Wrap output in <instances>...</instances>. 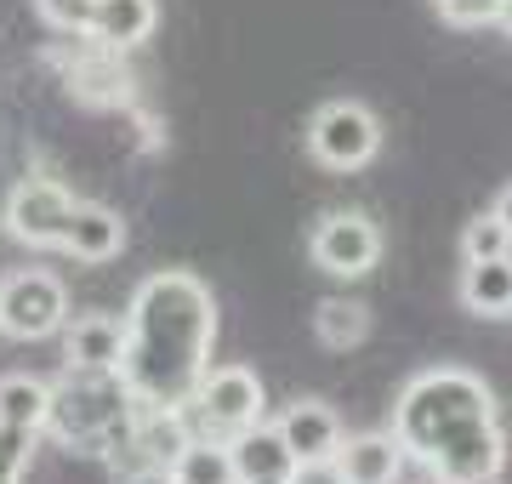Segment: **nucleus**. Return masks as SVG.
<instances>
[{
    "label": "nucleus",
    "mask_w": 512,
    "mask_h": 484,
    "mask_svg": "<svg viewBox=\"0 0 512 484\" xmlns=\"http://www.w3.org/2000/svg\"><path fill=\"white\" fill-rule=\"evenodd\" d=\"M262 405H268V393L256 382V371L245 365H217V371H205L200 393H194V410H200V433L205 439H234V433L256 428L262 422Z\"/></svg>",
    "instance_id": "nucleus-4"
},
{
    "label": "nucleus",
    "mask_w": 512,
    "mask_h": 484,
    "mask_svg": "<svg viewBox=\"0 0 512 484\" xmlns=\"http://www.w3.org/2000/svg\"><path fill=\"white\" fill-rule=\"evenodd\" d=\"M63 251L80 262H109L126 251V223H120V211H109V205H74L69 217V234H63Z\"/></svg>",
    "instance_id": "nucleus-12"
},
{
    "label": "nucleus",
    "mask_w": 512,
    "mask_h": 484,
    "mask_svg": "<svg viewBox=\"0 0 512 484\" xmlns=\"http://www.w3.org/2000/svg\"><path fill=\"white\" fill-rule=\"evenodd\" d=\"M74 194L52 177H23L12 194H6V228L18 245H35V251H52L63 245L69 234V217H74Z\"/></svg>",
    "instance_id": "nucleus-6"
},
{
    "label": "nucleus",
    "mask_w": 512,
    "mask_h": 484,
    "mask_svg": "<svg viewBox=\"0 0 512 484\" xmlns=\"http://www.w3.org/2000/svg\"><path fill=\"white\" fill-rule=\"evenodd\" d=\"M308 149L330 171H359L382 149V126H376V114L365 103H325L308 126Z\"/></svg>",
    "instance_id": "nucleus-5"
},
{
    "label": "nucleus",
    "mask_w": 512,
    "mask_h": 484,
    "mask_svg": "<svg viewBox=\"0 0 512 484\" xmlns=\"http://www.w3.org/2000/svg\"><path fill=\"white\" fill-rule=\"evenodd\" d=\"M461 251L467 262H490V257H512V228L495 217V211H478L467 234H461Z\"/></svg>",
    "instance_id": "nucleus-20"
},
{
    "label": "nucleus",
    "mask_w": 512,
    "mask_h": 484,
    "mask_svg": "<svg viewBox=\"0 0 512 484\" xmlns=\"http://www.w3.org/2000/svg\"><path fill=\"white\" fill-rule=\"evenodd\" d=\"M35 12L52 23V29H63V35H86L97 0H35Z\"/></svg>",
    "instance_id": "nucleus-23"
},
{
    "label": "nucleus",
    "mask_w": 512,
    "mask_h": 484,
    "mask_svg": "<svg viewBox=\"0 0 512 484\" xmlns=\"http://www.w3.org/2000/svg\"><path fill=\"white\" fill-rule=\"evenodd\" d=\"M336 467L348 484H393L404 467V445L393 433H359V439H342Z\"/></svg>",
    "instance_id": "nucleus-13"
},
{
    "label": "nucleus",
    "mask_w": 512,
    "mask_h": 484,
    "mask_svg": "<svg viewBox=\"0 0 512 484\" xmlns=\"http://www.w3.org/2000/svg\"><path fill=\"white\" fill-rule=\"evenodd\" d=\"M35 456V428H6L0 422V484H23Z\"/></svg>",
    "instance_id": "nucleus-21"
},
{
    "label": "nucleus",
    "mask_w": 512,
    "mask_h": 484,
    "mask_svg": "<svg viewBox=\"0 0 512 484\" xmlns=\"http://www.w3.org/2000/svg\"><path fill=\"white\" fill-rule=\"evenodd\" d=\"M461 302L478 319H512V257L467 262L461 268Z\"/></svg>",
    "instance_id": "nucleus-15"
},
{
    "label": "nucleus",
    "mask_w": 512,
    "mask_h": 484,
    "mask_svg": "<svg viewBox=\"0 0 512 484\" xmlns=\"http://www.w3.org/2000/svg\"><path fill=\"white\" fill-rule=\"evenodd\" d=\"M291 484H348V479H342V467H336V456H330V462H296Z\"/></svg>",
    "instance_id": "nucleus-24"
},
{
    "label": "nucleus",
    "mask_w": 512,
    "mask_h": 484,
    "mask_svg": "<svg viewBox=\"0 0 512 484\" xmlns=\"http://www.w3.org/2000/svg\"><path fill=\"white\" fill-rule=\"evenodd\" d=\"M501 29H507V35H512V0H507V12H501Z\"/></svg>",
    "instance_id": "nucleus-27"
},
{
    "label": "nucleus",
    "mask_w": 512,
    "mask_h": 484,
    "mask_svg": "<svg viewBox=\"0 0 512 484\" xmlns=\"http://www.w3.org/2000/svg\"><path fill=\"white\" fill-rule=\"evenodd\" d=\"M490 484H495V479H490Z\"/></svg>",
    "instance_id": "nucleus-28"
},
{
    "label": "nucleus",
    "mask_w": 512,
    "mask_h": 484,
    "mask_svg": "<svg viewBox=\"0 0 512 484\" xmlns=\"http://www.w3.org/2000/svg\"><path fill=\"white\" fill-rule=\"evenodd\" d=\"M376 257H382V234H376L370 217H359V211H330V217H319V228H313V262L325 274L359 280V274L376 268Z\"/></svg>",
    "instance_id": "nucleus-8"
},
{
    "label": "nucleus",
    "mask_w": 512,
    "mask_h": 484,
    "mask_svg": "<svg viewBox=\"0 0 512 484\" xmlns=\"http://www.w3.org/2000/svg\"><path fill=\"white\" fill-rule=\"evenodd\" d=\"M313 336L325 342L330 354H348L370 336V308L365 302H348V297H325L319 314H313Z\"/></svg>",
    "instance_id": "nucleus-18"
},
{
    "label": "nucleus",
    "mask_w": 512,
    "mask_h": 484,
    "mask_svg": "<svg viewBox=\"0 0 512 484\" xmlns=\"http://www.w3.org/2000/svg\"><path fill=\"white\" fill-rule=\"evenodd\" d=\"M217 348V302L194 274L165 268L131 291L126 348H120V382L131 405L183 410L194 405Z\"/></svg>",
    "instance_id": "nucleus-1"
},
{
    "label": "nucleus",
    "mask_w": 512,
    "mask_h": 484,
    "mask_svg": "<svg viewBox=\"0 0 512 484\" xmlns=\"http://www.w3.org/2000/svg\"><path fill=\"white\" fill-rule=\"evenodd\" d=\"M274 428H279V439H285V450H291L296 462H330V456L342 450V422H336V410L319 405V399H296Z\"/></svg>",
    "instance_id": "nucleus-9"
},
{
    "label": "nucleus",
    "mask_w": 512,
    "mask_h": 484,
    "mask_svg": "<svg viewBox=\"0 0 512 484\" xmlns=\"http://www.w3.org/2000/svg\"><path fill=\"white\" fill-rule=\"evenodd\" d=\"M120 348H126V319L114 314H86L69 325L63 359L80 371H120Z\"/></svg>",
    "instance_id": "nucleus-11"
},
{
    "label": "nucleus",
    "mask_w": 512,
    "mask_h": 484,
    "mask_svg": "<svg viewBox=\"0 0 512 484\" xmlns=\"http://www.w3.org/2000/svg\"><path fill=\"white\" fill-rule=\"evenodd\" d=\"M228 450H234V467H239V484H291V467L296 456L285 450V439H279V428H245L228 439Z\"/></svg>",
    "instance_id": "nucleus-10"
},
{
    "label": "nucleus",
    "mask_w": 512,
    "mask_h": 484,
    "mask_svg": "<svg viewBox=\"0 0 512 484\" xmlns=\"http://www.w3.org/2000/svg\"><path fill=\"white\" fill-rule=\"evenodd\" d=\"M188 439H194V433H188L183 410H148V405L131 410V450L148 456V467H171L183 456Z\"/></svg>",
    "instance_id": "nucleus-14"
},
{
    "label": "nucleus",
    "mask_w": 512,
    "mask_h": 484,
    "mask_svg": "<svg viewBox=\"0 0 512 484\" xmlns=\"http://www.w3.org/2000/svg\"><path fill=\"white\" fill-rule=\"evenodd\" d=\"M160 23V6L154 0H97L92 12V35L109 46V52H126V46H143Z\"/></svg>",
    "instance_id": "nucleus-16"
},
{
    "label": "nucleus",
    "mask_w": 512,
    "mask_h": 484,
    "mask_svg": "<svg viewBox=\"0 0 512 484\" xmlns=\"http://www.w3.org/2000/svg\"><path fill=\"white\" fill-rule=\"evenodd\" d=\"M131 484H177V479H171V467H143Z\"/></svg>",
    "instance_id": "nucleus-25"
},
{
    "label": "nucleus",
    "mask_w": 512,
    "mask_h": 484,
    "mask_svg": "<svg viewBox=\"0 0 512 484\" xmlns=\"http://www.w3.org/2000/svg\"><path fill=\"white\" fill-rule=\"evenodd\" d=\"M46 410H52V388L40 382V376H0V422L6 428H46Z\"/></svg>",
    "instance_id": "nucleus-19"
},
{
    "label": "nucleus",
    "mask_w": 512,
    "mask_h": 484,
    "mask_svg": "<svg viewBox=\"0 0 512 484\" xmlns=\"http://www.w3.org/2000/svg\"><path fill=\"white\" fill-rule=\"evenodd\" d=\"M490 211H495V217H501V223H507V228H512V183H507V188H501V200H495V205H490Z\"/></svg>",
    "instance_id": "nucleus-26"
},
{
    "label": "nucleus",
    "mask_w": 512,
    "mask_h": 484,
    "mask_svg": "<svg viewBox=\"0 0 512 484\" xmlns=\"http://www.w3.org/2000/svg\"><path fill=\"white\" fill-rule=\"evenodd\" d=\"M69 319V297H63V285L52 274H12V280L0 285V331L18 336V342H40V336H52L57 325Z\"/></svg>",
    "instance_id": "nucleus-7"
},
{
    "label": "nucleus",
    "mask_w": 512,
    "mask_h": 484,
    "mask_svg": "<svg viewBox=\"0 0 512 484\" xmlns=\"http://www.w3.org/2000/svg\"><path fill=\"white\" fill-rule=\"evenodd\" d=\"M131 393L120 382V371H80L69 365L63 382L52 388V410H46V422H52L69 445H103L114 428L131 433Z\"/></svg>",
    "instance_id": "nucleus-3"
},
{
    "label": "nucleus",
    "mask_w": 512,
    "mask_h": 484,
    "mask_svg": "<svg viewBox=\"0 0 512 484\" xmlns=\"http://www.w3.org/2000/svg\"><path fill=\"white\" fill-rule=\"evenodd\" d=\"M433 6L450 29H484V23H501V12H507V0H433Z\"/></svg>",
    "instance_id": "nucleus-22"
},
{
    "label": "nucleus",
    "mask_w": 512,
    "mask_h": 484,
    "mask_svg": "<svg viewBox=\"0 0 512 484\" xmlns=\"http://www.w3.org/2000/svg\"><path fill=\"white\" fill-rule=\"evenodd\" d=\"M171 479L177 484H239V467H234V450L222 439H205L194 433L183 445V456L171 462Z\"/></svg>",
    "instance_id": "nucleus-17"
},
{
    "label": "nucleus",
    "mask_w": 512,
    "mask_h": 484,
    "mask_svg": "<svg viewBox=\"0 0 512 484\" xmlns=\"http://www.w3.org/2000/svg\"><path fill=\"white\" fill-rule=\"evenodd\" d=\"M393 439L439 484H490L507 462V433H501L490 388L456 365L404 382L393 405Z\"/></svg>",
    "instance_id": "nucleus-2"
}]
</instances>
